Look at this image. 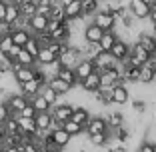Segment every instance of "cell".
I'll return each mask as SVG.
<instances>
[{"label":"cell","mask_w":156,"mask_h":152,"mask_svg":"<svg viewBox=\"0 0 156 152\" xmlns=\"http://www.w3.org/2000/svg\"><path fill=\"white\" fill-rule=\"evenodd\" d=\"M80 60H82V50L76 46H66V50L58 56L60 66H68V68H74Z\"/></svg>","instance_id":"1"},{"label":"cell","mask_w":156,"mask_h":152,"mask_svg":"<svg viewBox=\"0 0 156 152\" xmlns=\"http://www.w3.org/2000/svg\"><path fill=\"white\" fill-rule=\"evenodd\" d=\"M6 106H8V110H10V116H14V118H18V112L24 108V104H28V98L24 96V94H8V98H6Z\"/></svg>","instance_id":"2"},{"label":"cell","mask_w":156,"mask_h":152,"mask_svg":"<svg viewBox=\"0 0 156 152\" xmlns=\"http://www.w3.org/2000/svg\"><path fill=\"white\" fill-rule=\"evenodd\" d=\"M12 78L16 80V82H26V80H30V78H34V66H22V64H18V62H14L12 64Z\"/></svg>","instance_id":"3"},{"label":"cell","mask_w":156,"mask_h":152,"mask_svg":"<svg viewBox=\"0 0 156 152\" xmlns=\"http://www.w3.org/2000/svg\"><path fill=\"white\" fill-rule=\"evenodd\" d=\"M114 62H116V58L110 54V52H104V50L92 58V64H94V70H96V72H102V70H106V68H112Z\"/></svg>","instance_id":"4"},{"label":"cell","mask_w":156,"mask_h":152,"mask_svg":"<svg viewBox=\"0 0 156 152\" xmlns=\"http://www.w3.org/2000/svg\"><path fill=\"white\" fill-rule=\"evenodd\" d=\"M130 100V92L126 84H114L112 88V104L114 106H126Z\"/></svg>","instance_id":"5"},{"label":"cell","mask_w":156,"mask_h":152,"mask_svg":"<svg viewBox=\"0 0 156 152\" xmlns=\"http://www.w3.org/2000/svg\"><path fill=\"white\" fill-rule=\"evenodd\" d=\"M128 10L136 16L138 20H144V18L150 16V4H148L146 0H130Z\"/></svg>","instance_id":"6"},{"label":"cell","mask_w":156,"mask_h":152,"mask_svg":"<svg viewBox=\"0 0 156 152\" xmlns=\"http://www.w3.org/2000/svg\"><path fill=\"white\" fill-rule=\"evenodd\" d=\"M72 110H74V104H70V102H56V104L50 108L52 116H54V118H58L60 122L68 120L70 116H72Z\"/></svg>","instance_id":"7"},{"label":"cell","mask_w":156,"mask_h":152,"mask_svg":"<svg viewBox=\"0 0 156 152\" xmlns=\"http://www.w3.org/2000/svg\"><path fill=\"white\" fill-rule=\"evenodd\" d=\"M90 22H94L98 28H102V30H112V26H114V16H112L110 12H100V10H96V12L92 14Z\"/></svg>","instance_id":"8"},{"label":"cell","mask_w":156,"mask_h":152,"mask_svg":"<svg viewBox=\"0 0 156 152\" xmlns=\"http://www.w3.org/2000/svg\"><path fill=\"white\" fill-rule=\"evenodd\" d=\"M46 24H48V16L46 14H34V16H30L28 18V30L32 34L36 32H42V30H46Z\"/></svg>","instance_id":"9"},{"label":"cell","mask_w":156,"mask_h":152,"mask_svg":"<svg viewBox=\"0 0 156 152\" xmlns=\"http://www.w3.org/2000/svg\"><path fill=\"white\" fill-rule=\"evenodd\" d=\"M46 84H48V86H50L52 90H54V92L58 94V96H66V94L70 92V88H72L68 82H64V80L60 78V76H50Z\"/></svg>","instance_id":"10"},{"label":"cell","mask_w":156,"mask_h":152,"mask_svg":"<svg viewBox=\"0 0 156 152\" xmlns=\"http://www.w3.org/2000/svg\"><path fill=\"white\" fill-rule=\"evenodd\" d=\"M84 130H86V134H94V132H106V130H108V126H106V120L102 118V116H90V120H88V124L84 126Z\"/></svg>","instance_id":"11"},{"label":"cell","mask_w":156,"mask_h":152,"mask_svg":"<svg viewBox=\"0 0 156 152\" xmlns=\"http://www.w3.org/2000/svg\"><path fill=\"white\" fill-rule=\"evenodd\" d=\"M18 86H20V94H24V96H26L28 100H30V98H32L34 94L40 92V86H42V84L38 82V80L30 78V80H26V82H20Z\"/></svg>","instance_id":"12"},{"label":"cell","mask_w":156,"mask_h":152,"mask_svg":"<svg viewBox=\"0 0 156 152\" xmlns=\"http://www.w3.org/2000/svg\"><path fill=\"white\" fill-rule=\"evenodd\" d=\"M98 86H100V74H98L96 70L90 72L84 80H80V88H82L84 92H94Z\"/></svg>","instance_id":"13"},{"label":"cell","mask_w":156,"mask_h":152,"mask_svg":"<svg viewBox=\"0 0 156 152\" xmlns=\"http://www.w3.org/2000/svg\"><path fill=\"white\" fill-rule=\"evenodd\" d=\"M108 52H110V54L114 56L116 60H124L126 56L130 54V46H128V44H126L124 40H120V38H116V42L112 44V48H110Z\"/></svg>","instance_id":"14"},{"label":"cell","mask_w":156,"mask_h":152,"mask_svg":"<svg viewBox=\"0 0 156 152\" xmlns=\"http://www.w3.org/2000/svg\"><path fill=\"white\" fill-rule=\"evenodd\" d=\"M90 72H94V64H92V60L82 58L76 66H74V74H76V78H78V80H84Z\"/></svg>","instance_id":"15"},{"label":"cell","mask_w":156,"mask_h":152,"mask_svg":"<svg viewBox=\"0 0 156 152\" xmlns=\"http://www.w3.org/2000/svg\"><path fill=\"white\" fill-rule=\"evenodd\" d=\"M136 42H140L150 54H156V36L152 32H140L136 36Z\"/></svg>","instance_id":"16"},{"label":"cell","mask_w":156,"mask_h":152,"mask_svg":"<svg viewBox=\"0 0 156 152\" xmlns=\"http://www.w3.org/2000/svg\"><path fill=\"white\" fill-rule=\"evenodd\" d=\"M30 36H32V32L28 28H12V32H10V38H12V42L16 46H24Z\"/></svg>","instance_id":"17"},{"label":"cell","mask_w":156,"mask_h":152,"mask_svg":"<svg viewBox=\"0 0 156 152\" xmlns=\"http://www.w3.org/2000/svg\"><path fill=\"white\" fill-rule=\"evenodd\" d=\"M70 120H74V122H78V124L86 126L88 124V120H90V112L84 108V106H74V110H72V116H70Z\"/></svg>","instance_id":"18"},{"label":"cell","mask_w":156,"mask_h":152,"mask_svg":"<svg viewBox=\"0 0 156 152\" xmlns=\"http://www.w3.org/2000/svg\"><path fill=\"white\" fill-rule=\"evenodd\" d=\"M102 28H98L94 22H88L86 26H84V38H86V42H98L102 36Z\"/></svg>","instance_id":"19"},{"label":"cell","mask_w":156,"mask_h":152,"mask_svg":"<svg viewBox=\"0 0 156 152\" xmlns=\"http://www.w3.org/2000/svg\"><path fill=\"white\" fill-rule=\"evenodd\" d=\"M20 16V8L18 4H14L12 0H8L6 2V12H4V22H8L10 26H12L14 22H16V18Z\"/></svg>","instance_id":"20"},{"label":"cell","mask_w":156,"mask_h":152,"mask_svg":"<svg viewBox=\"0 0 156 152\" xmlns=\"http://www.w3.org/2000/svg\"><path fill=\"white\" fill-rule=\"evenodd\" d=\"M34 122H36L38 130H50V122H52V114L48 112H36L34 114Z\"/></svg>","instance_id":"21"},{"label":"cell","mask_w":156,"mask_h":152,"mask_svg":"<svg viewBox=\"0 0 156 152\" xmlns=\"http://www.w3.org/2000/svg\"><path fill=\"white\" fill-rule=\"evenodd\" d=\"M50 134H52V140H54V144H56V146H60V148H64L66 144H68V140H70V134L66 132L62 126H60V128L50 130Z\"/></svg>","instance_id":"22"},{"label":"cell","mask_w":156,"mask_h":152,"mask_svg":"<svg viewBox=\"0 0 156 152\" xmlns=\"http://www.w3.org/2000/svg\"><path fill=\"white\" fill-rule=\"evenodd\" d=\"M82 14V2L80 0H72L68 4H64V16L66 18H76Z\"/></svg>","instance_id":"23"},{"label":"cell","mask_w":156,"mask_h":152,"mask_svg":"<svg viewBox=\"0 0 156 152\" xmlns=\"http://www.w3.org/2000/svg\"><path fill=\"white\" fill-rule=\"evenodd\" d=\"M18 126H20V130L18 132H24V134H34L36 132V122H34V118H24V116H18Z\"/></svg>","instance_id":"24"},{"label":"cell","mask_w":156,"mask_h":152,"mask_svg":"<svg viewBox=\"0 0 156 152\" xmlns=\"http://www.w3.org/2000/svg\"><path fill=\"white\" fill-rule=\"evenodd\" d=\"M56 76H60V78L64 80V82H68L70 86H74V84L80 82V80L76 78V74H74V68H68V66H60V70H58Z\"/></svg>","instance_id":"25"},{"label":"cell","mask_w":156,"mask_h":152,"mask_svg":"<svg viewBox=\"0 0 156 152\" xmlns=\"http://www.w3.org/2000/svg\"><path fill=\"white\" fill-rule=\"evenodd\" d=\"M116 42V34L112 32V30H104L102 32V36H100V40H98V44H100V48L104 52H108L112 48V44Z\"/></svg>","instance_id":"26"},{"label":"cell","mask_w":156,"mask_h":152,"mask_svg":"<svg viewBox=\"0 0 156 152\" xmlns=\"http://www.w3.org/2000/svg\"><path fill=\"white\" fill-rule=\"evenodd\" d=\"M38 94H42V96H44V100L48 102L50 106H54L56 102H60V96L54 92V90H52L50 86H48V84H42V86H40V92H38Z\"/></svg>","instance_id":"27"},{"label":"cell","mask_w":156,"mask_h":152,"mask_svg":"<svg viewBox=\"0 0 156 152\" xmlns=\"http://www.w3.org/2000/svg\"><path fill=\"white\" fill-rule=\"evenodd\" d=\"M52 60H56V56L48 50V46H40V50H38V54H36V64L44 66V64H50Z\"/></svg>","instance_id":"28"},{"label":"cell","mask_w":156,"mask_h":152,"mask_svg":"<svg viewBox=\"0 0 156 152\" xmlns=\"http://www.w3.org/2000/svg\"><path fill=\"white\" fill-rule=\"evenodd\" d=\"M30 104L34 106V110H36V112H48L52 108V106L44 100V96H42V94H34V96L30 98Z\"/></svg>","instance_id":"29"},{"label":"cell","mask_w":156,"mask_h":152,"mask_svg":"<svg viewBox=\"0 0 156 152\" xmlns=\"http://www.w3.org/2000/svg\"><path fill=\"white\" fill-rule=\"evenodd\" d=\"M16 62H18V64H22V66H34V64H36V58H34V56L30 54L28 50L20 48L18 54H16Z\"/></svg>","instance_id":"30"},{"label":"cell","mask_w":156,"mask_h":152,"mask_svg":"<svg viewBox=\"0 0 156 152\" xmlns=\"http://www.w3.org/2000/svg\"><path fill=\"white\" fill-rule=\"evenodd\" d=\"M88 142H90L92 146H106V142H108V130H106V132L88 134Z\"/></svg>","instance_id":"31"},{"label":"cell","mask_w":156,"mask_h":152,"mask_svg":"<svg viewBox=\"0 0 156 152\" xmlns=\"http://www.w3.org/2000/svg\"><path fill=\"white\" fill-rule=\"evenodd\" d=\"M62 128H64L66 130V132H68L70 134V136H76V134H80V132H82V126H80V124H78V122H74V120H64V122H62Z\"/></svg>","instance_id":"32"},{"label":"cell","mask_w":156,"mask_h":152,"mask_svg":"<svg viewBox=\"0 0 156 152\" xmlns=\"http://www.w3.org/2000/svg\"><path fill=\"white\" fill-rule=\"evenodd\" d=\"M2 126H4V132L6 134H16L20 130V126H18V120L14 118V116H8V118L2 122Z\"/></svg>","instance_id":"33"},{"label":"cell","mask_w":156,"mask_h":152,"mask_svg":"<svg viewBox=\"0 0 156 152\" xmlns=\"http://www.w3.org/2000/svg\"><path fill=\"white\" fill-rule=\"evenodd\" d=\"M48 18H54V20H60V22H62V20L66 18L64 16V6L60 4H52L50 6V12H48Z\"/></svg>","instance_id":"34"},{"label":"cell","mask_w":156,"mask_h":152,"mask_svg":"<svg viewBox=\"0 0 156 152\" xmlns=\"http://www.w3.org/2000/svg\"><path fill=\"white\" fill-rule=\"evenodd\" d=\"M22 48H24V50H28V52H30V54L34 56V58H36L38 50H40V44H38V40H36V38H34V34H32V36H30V38H28V40H26V44H24Z\"/></svg>","instance_id":"35"},{"label":"cell","mask_w":156,"mask_h":152,"mask_svg":"<svg viewBox=\"0 0 156 152\" xmlns=\"http://www.w3.org/2000/svg\"><path fill=\"white\" fill-rule=\"evenodd\" d=\"M20 16H24V18H30V16H34L36 14V4L34 2H28V4H20Z\"/></svg>","instance_id":"36"},{"label":"cell","mask_w":156,"mask_h":152,"mask_svg":"<svg viewBox=\"0 0 156 152\" xmlns=\"http://www.w3.org/2000/svg\"><path fill=\"white\" fill-rule=\"evenodd\" d=\"M20 116H24V118H34V114H36V110H34V106L30 104V100H28V104H24V108L18 112Z\"/></svg>","instance_id":"37"},{"label":"cell","mask_w":156,"mask_h":152,"mask_svg":"<svg viewBox=\"0 0 156 152\" xmlns=\"http://www.w3.org/2000/svg\"><path fill=\"white\" fill-rule=\"evenodd\" d=\"M154 142H148V140H142V142L136 146V150L134 152H154Z\"/></svg>","instance_id":"38"},{"label":"cell","mask_w":156,"mask_h":152,"mask_svg":"<svg viewBox=\"0 0 156 152\" xmlns=\"http://www.w3.org/2000/svg\"><path fill=\"white\" fill-rule=\"evenodd\" d=\"M8 116H10V110H8V106H6V102H0V124H2Z\"/></svg>","instance_id":"39"},{"label":"cell","mask_w":156,"mask_h":152,"mask_svg":"<svg viewBox=\"0 0 156 152\" xmlns=\"http://www.w3.org/2000/svg\"><path fill=\"white\" fill-rule=\"evenodd\" d=\"M10 32H12V26H10L8 22H4V20H0V38H2V36H8Z\"/></svg>","instance_id":"40"},{"label":"cell","mask_w":156,"mask_h":152,"mask_svg":"<svg viewBox=\"0 0 156 152\" xmlns=\"http://www.w3.org/2000/svg\"><path fill=\"white\" fill-rule=\"evenodd\" d=\"M150 22H156V0H152L150 2Z\"/></svg>","instance_id":"41"},{"label":"cell","mask_w":156,"mask_h":152,"mask_svg":"<svg viewBox=\"0 0 156 152\" xmlns=\"http://www.w3.org/2000/svg\"><path fill=\"white\" fill-rule=\"evenodd\" d=\"M6 2H8V0H0V20H4V12H6Z\"/></svg>","instance_id":"42"},{"label":"cell","mask_w":156,"mask_h":152,"mask_svg":"<svg viewBox=\"0 0 156 152\" xmlns=\"http://www.w3.org/2000/svg\"><path fill=\"white\" fill-rule=\"evenodd\" d=\"M12 2H14V4H28V2H32V0H12Z\"/></svg>","instance_id":"43"},{"label":"cell","mask_w":156,"mask_h":152,"mask_svg":"<svg viewBox=\"0 0 156 152\" xmlns=\"http://www.w3.org/2000/svg\"><path fill=\"white\" fill-rule=\"evenodd\" d=\"M0 152H4V146H0Z\"/></svg>","instance_id":"44"},{"label":"cell","mask_w":156,"mask_h":152,"mask_svg":"<svg viewBox=\"0 0 156 152\" xmlns=\"http://www.w3.org/2000/svg\"><path fill=\"white\" fill-rule=\"evenodd\" d=\"M52 152H62V150H52Z\"/></svg>","instance_id":"45"},{"label":"cell","mask_w":156,"mask_h":152,"mask_svg":"<svg viewBox=\"0 0 156 152\" xmlns=\"http://www.w3.org/2000/svg\"><path fill=\"white\" fill-rule=\"evenodd\" d=\"M154 152H156V146H154Z\"/></svg>","instance_id":"46"},{"label":"cell","mask_w":156,"mask_h":152,"mask_svg":"<svg viewBox=\"0 0 156 152\" xmlns=\"http://www.w3.org/2000/svg\"><path fill=\"white\" fill-rule=\"evenodd\" d=\"M80 2H84V0H80Z\"/></svg>","instance_id":"47"}]
</instances>
